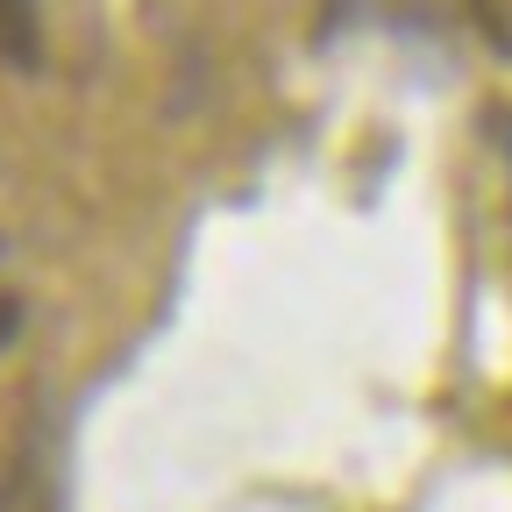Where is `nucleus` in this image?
<instances>
[{
    "instance_id": "1",
    "label": "nucleus",
    "mask_w": 512,
    "mask_h": 512,
    "mask_svg": "<svg viewBox=\"0 0 512 512\" xmlns=\"http://www.w3.org/2000/svg\"><path fill=\"white\" fill-rule=\"evenodd\" d=\"M15 328H22V306H15V299H0V342H8Z\"/></svg>"
}]
</instances>
